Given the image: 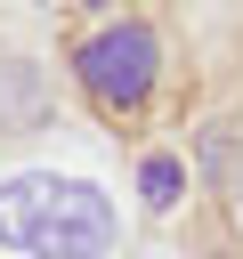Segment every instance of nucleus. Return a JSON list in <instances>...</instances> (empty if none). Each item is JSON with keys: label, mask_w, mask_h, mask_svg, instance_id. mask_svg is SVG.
<instances>
[{"label": "nucleus", "mask_w": 243, "mask_h": 259, "mask_svg": "<svg viewBox=\"0 0 243 259\" xmlns=\"http://www.w3.org/2000/svg\"><path fill=\"white\" fill-rule=\"evenodd\" d=\"M24 251L32 259H105L113 251V202L89 178H49L32 186V219H24Z\"/></svg>", "instance_id": "obj_1"}, {"label": "nucleus", "mask_w": 243, "mask_h": 259, "mask_svg": "<svg viewBox=\"0 0 243 259\" xmlns=\"http://www.w3.org/2000/svg\"><path fill=\"white\" fill-rule=\"evenodd\" d=\"M73 73H81V89L105 105V113H138L146 97H154V73H162V40L146 32V24H105V32H89L81 40V57H73Z\"/></svg>", "instance_id": "obj_2"}, {"label": "nucleus", "mask_w": 243, "mask_h": 259, "mask_svg": "<svg viewBox=\"0 0 243 259\" xmlns=\"http://www.w3.org/2000/svg\"><path fill=\"white\" fill-rule=\"evenodd\" d=\"M138 194H146V210H178V194H186V170H178V154H146V170H138Z\"/></svg>", "instance_id": "obj_3"}, {"label": "nucleus", "mask_w": 243, "mask_h": 259, "mask_svg": "<svg viewBox=\"0 0 243 259\" xmlns=\"http://www.w3.org/2000/svg\"><path fill=\"white\" fill-rule=\"evenodd\" d=\"M32 186H40V170H24V178H8V186H0V251H24V219H32Z\"/></svg>", "instance_id": "obj_4"}, {"label": "nucleus", "mask_w": 243, "mask_h": 259, "mask_svg": "<svg viewBox=\"0 0 243 259\" xmlns=\"http://www.w3.org/2000/svg\"><path fill=\"white\" fill-rule=\"evenodd\" d=\"M235 210H243V162H235Z\"/></svg>", "instance_id": "obj_5"}, {"label": "nucleus", "mask_w": 243, "mask_h": 259, "mask_svg": "<svg viewBox=\"0 0 243 259\" xmlns=\"http://www.w3.org/2000/svg\"><path fill=\"white\" fill-rule=\"evenodd\" d=\"M89 8H113V0H89Z\"/></svg>", "instance_id": "obj_6"}]
</instances>
